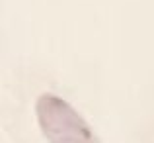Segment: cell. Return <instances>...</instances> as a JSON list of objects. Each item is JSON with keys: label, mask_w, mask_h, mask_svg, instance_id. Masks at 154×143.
<instances>
[{"label": "cell", "mask_w": 154, "mask_h": 143, "mask_svg": "<svg viewBox=\"0 0 154 143\" xmlns=\"http://www.w3.org/2000/svg\"><path fill=\"white\" fill-rule=\"evenodd\" d=\"M37 124L49 143H102L82 116L55 94H41L35 104Z\"/></svg>", "instance_id": "1"}]
</instances>
